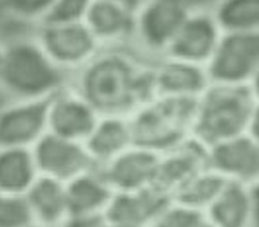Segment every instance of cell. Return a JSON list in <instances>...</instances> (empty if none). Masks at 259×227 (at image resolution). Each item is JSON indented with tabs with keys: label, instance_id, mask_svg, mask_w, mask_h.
Here are the masks:
<instances>
[{
	"label": "cell",
	"instance_id": "1",
	"mask_svg": "<svg viewBox=\"0 0 259 227\" xmlns=\"http://www.w3.org/2000/svg\"><path fill=\"white\" fill-rule=\"evenodd\" d=\"M153 63L133 46L102 49L71 85L101 116L129 117L154 98Z\"/></svg>",
	"mask_w": 259,
	"mask_h": 227
},
{
	"label": "cell",
	"instance_id": "2",
	"mask_svg": "<svg viewBox=\"0 0 259 227\" xmlns=\"http://www.w3.org/2000/svg\"><path fill=\"white\" fill-rule=\"evenodd\" d=\"M70 84L71 74L50 59L36 40L4 46L0 93L7 99H49Z\"/></svg>",
	"mask_w": 259,
	"mask_h": 227
},
{
	"label": "cell",
	"instance_id": "3",
	"mask_svg": "<svg viewBox=\"0 0 259 227\" xmlns=\"http://www.w3.org/2000/svg\"><path fill=\"white\" fill-rule=\"evenodd\" d=\"M255 103L248 86L210 84L196 99L192 138L208 149L247 134Z\"/></svg>",
	"mask_w": 259,
	"mask_h": 227
},
{
	"label": "cell",
	"instance_id": "4",
	"mask_svg": "<svg viewBox=\"0 0 259 227\" xmlns=\"http://www.w3.org/2000/svg\"><path fill=\"white\" fill-rule=\"evenodd\" d=\"M196 99L154 97L129 116L134 143L165 153L192 137Z\"/></svg>",
	"mask_w": 259,
	"mask_h": 227
},
{
	"label": "cell",
	"instance_id": "5",
	"mask_svg": "<svg viewBox=\"0 0 259 227\" xmlns=\"http://www.w3.org/2000/svg\"><path fill=\"white\" fill-rule=\"evenodd\" d=\"M194 9L187 0H144L136 13L133 48L148 60L160 59Z\"/></svg>",
	"mask_w": 259,
	"mask_h": 227
},
{
	"label": "cell",
	"instance_id": "6",
	"mask_svg": "<svg viewBox=\"0 0 259 227\" xmlns=\"http://www.w3.org/2000/svg\"><path fill=\"white\" fill-rule=\"evenodd\" d=\"M259 70V32H223L206 65L211 84L248 86Z\"/></svg>",
	"mask_w": 259,
	"mask_h": 227
},
{
	"label": "cell",
	"instance_id": "7",
	"mask_svg": "<svg viewBox=\"0 0 259 227\" xmlns=\"http://www.w3.org/2000/svg\"><path fill=\"white\" fill-rule=\"evenodd\" d=\"M35 40L50 59L71 77L102 50L84 23L40 24Z\"/></svg>",
	"mask_w": 259,
	"mask_h": 227
},
{
	"label": "cell",
	"instance_id": "8",
	"mask_svg": "<svg viewBox=\"0 0 259 227\" xmlns=\"http://www.w3.org/2000/svg\"><path fill=\"white\" fill-rule=\"evenodd\" d=\"M49 99H5L0 104V146L34 148L49 132Z\"/></svg>",
	"mask_w": 259,
	"mask_h": 227
},
{
	"label": "cell",
	"instance_id": "9",
	"mask_svg": "<svg viewBox=\"0 0 259 227\" xmlns=\"http://www.w3.org/2000/svg\"><path fill=\"white\" fill-rule=\"evenodd\" d=\"M222 34L210 9H194L174 36L164 56L206 68Z\"/></svg>",
	"mask_w": 259,
	"mask_h": 227
},
{
	"label": "cell",
	"instance_id": "10",
	"mask_svg": "<svg viewBox=\"0 0 259 227\" xmlns=\"http://www.w3.org/2000/svg\"><path fill=\"white\" fill-rule=\"evenodd\" d=\"M38 174L67 184L81 174L98 168L84 143L46 133L32 148Z\"/></svg>",
	"mask_w": 259,
	"mask_h": 227
},
{
	"label": "cell",
	"instance_id": "11",
	"mask_svg": "<svg viewBox=\"0 0 259 227\" xmlns=\"http://www.w3.org/2000/svg\"><path fill=\"white\" fill-rule=\"evenodd\" d=\"M101 115L72 85H67L49 99L48 129L66 139L84 143Z\"/></svg>",
	"mask_w": 259,
	"mask_h": 227
},
{
	"label": "cell",
	"instance_id": "12",
	"mask_svg": "<svg viewBox=\"0 0 259 227\" xmlns=\"http://www.w3.org/2000/svg\"><path fill=\"white\" fill-rule=\"evenodd\" d=\"M208 167L227 181L252 185L259 180V144L242 134L208 148Z\"/></svg>",
	"mask_w": 259,
	"mask_h": 227
},
{
	"label": "cell",
	"instance_id": "13",
	"mask_svg": "<svg viewBox=\"0 0 259 227\" xmlns=\"http://www.w3.org/2000/svg\"><path fill=\"white\" fill-rule=\"evenodd\" d=\"M160 153L134 144L99 169L114 193L134 192L155 185Z\"/></svg>",
	"mask_w": 259,
	"mask_h": 227
},
{
	"label": "cell",
	"instance_id": "14",
	"mask_svg": "<svg viewBox=\"0 0 259 227\" xmlns=\"http://www.w3.org/2000/svg\"><path fill=\"white\" fill-rule=\"evenodd\" d=\"M205 67L160 57L153 63L154 97L197 99L210 86Z\"/></svg>",
	"mask_w": 259,
	"mask_h": 227
},
{
	"label": "cell",
	"instance_id": "15",
	"mask_svg": "<svg viewBox=\"0 0 259 227\" xmlns=\"http://www.w3.org/2000/svg\"><path fill=\"white\" fill-rule=\"evenodd\" d=\"M208 168V149L190 137L160 154L155 185L170 198L192 176Z\"/></svg>",
	"mask_w": 259,
	"mask_h": 227
},
{
	"label": "cell",
	"instance_id": "16",
	"mask_svg": "<svg viewBox=\"0 0 259 227\" xmlns=\"http://www.w3.org/2000/svg\"><path fill=\"white\" fill-rule=\"evenodd\" d=\"M84 24L102 49L133 46L136 13L114 3L93 0Z\"/></svg>",
	"mask_w": 259,
	"mask_h": 227
},
{
	"label": "cell",
	"instance_id": "17",
	"mask_svg": "<svg viewBox=\"0 0 259 227\" xmlns=\"http://www.w3.org/2000/svg\"><path fill=\"white\" fill-rule=\"evenodd\" d=\"M170 200L171 198L156 186L114 193L106 218L123 226L149 227Z\"/></svg>",
	"mask_w": 259,
	"mask_h": 227
},
{
	"label": "cell",
	"instance_id": "18",
	"mask_svg": "<svg viewBox=\"0 0 259 227\" xmlns=\"http://www.w3.org/2000/svg\"><path fill=\"white\" fill-rule=\"evenodd\" d=\"M129 117L101 116L84 142L88 153L98 168L104 167L134 145Z\"/></svg>",
	"mask_w": 259,
	"mask_h": 227
},
{
	"label": "cell",
	"instance_id": "19",
	"mask_svg": "<svg viewBox=\"0 0 259 227\" xmlns=\"http://www.w3.org/2000/svg\"><path fill=\"white\" fill-rule=\"evenodd\" d=\"M30 217L34 222L60 227L70 215L66 184L38 176L24 195Z\"/></svg>",
	"mask_w": 259,
	"mask_h": 227
},
{
	"label": "cell",
	"instance_id": "20",
	"mask_svg": "<svg viewBox=\"0 0 259 227\" xmlns=\"http://www.w3.org/2000/svg\"><path fill=\"white\" fill-rule=\"evenodd\" d=\"M70 215L106 216L114 190L99 168H93L66 184Z\"/></svg>",
	"mask_w": 259,
	"mask_h": 227
},
{
	"label": "cell",
	"instance_id": "21",
	"mask_svg": "<svg viewBox=\"0 0 259 227\" xmlns=\"http://www.w3.org/2000/svg\"><path fill=\"white\" fill-rule=\"evenodd\" d=\"M203 214L213 227H252L249 185L227 181Z\"/></svg>",
	"mask_w": 259,
	"mask_h": 227
},
{
	"label": "cell",
	"instance_id": "22",
	"mask_svg": "<svg viewBox=\"0 0 259 227\" xmlns=\"http://www.w3.org/2000/svg\"><path fill=\"white\" fill-rule=\"evenodd\" d=\"M38 176L32 149L0 146V193L24 196Z\"/></svg>",
	"mask_w": 259,
	"mask_h": 227
},
{
	"label": "cell",
	"instance_id": "23",
	"mask_svg": "<svg viewBox=\"0 0 259 227\" xmlns=\"http://www.w3.org/2000/svg\"><path fill=\"white\" fill-rule=\"evenodd\" d=\"M210 10L223 32H259V0H216Z\"/></svg>",
	"mask_w": 259,
	"mask_h": 227
},
{
	"label": "cell",
	"instance_id": "24",
	"mask_svg": "<svg viewBox=\"0 0 259 227\" xmlns=\"http://www.w3.org/2000/svg\"><path fill=\"white\" fill-rule=\"evenodd\" d=\"M226 182L227 180L208 167L184 184L171 196V200L197 211L205 212Z\"/></svg>",
	"mask_w": 259,
	"mask_h": 227
},
{
	"label": "cell",
	"instance_id": "25",
	"mask_svg": "<svg viewBox=\"0 0 259 227\" xmlns=\"http://www.w3.org/2000/svg\"><path fill=\"white\" fill-rule=\"evenodd\" d=\"M205 214L170 200L149 227H195Z\"/></svg>",
	"mask_w": 259,
	"mask_h": 227
},
{
	"label": "cell",
	"instance_id": "26",
	"mask_svg": "<svg viewBox=\"0 0 259 227\" xmlns=\"http://www.w3.org/2000/svg\"><path fill=\"white\" fill-rule=\"evenodd\" d=\"M93 0H55L40 24L84 23Z\"/></svg>",
	"mask_w": 259,
	"mask_h": 227
},
{
	"label": "cell",
	"instance_id": "27",
	"mask_svg": "<svg viewBox=\"0 0 259 227\" xmlns=\"http://www.w3.org/2000/svg\"><path fill=\"white\" fill-rule=\"evenodd\" d=\"M31 222L24 196L0 193V227H23Z\"/></svg>",
	"mask_w": 259,
	"mask_h": 227
},
{
	"label": "cell",
	"instance_id": "28",
	"mask_svg": "<svg viewBox=\"0 0 259 227\" xmlns=\"http://www.w3.org/2000/svg\"><path fill=\"white\" fill-rule=\"evenodd\" d=\"M55 0H0V8L20 19L41 21L48 15Z\"/></svg>",
	"mask_w": 259,
	"mask_h": 227
},
{
	"label": "cell",
	"instance_id": "29",
	"mask_svg": "<svg viewBox=\"0 0 259 227\" xmlns=\"http://www.w3.org/2000/svg\"><path fill=\"white\" fill-rule=\"evenodd\" d=\"M106 222L102 215H68L60 227H103Z\"/></svg>",
	"mask_w": 259,
	"mask_h": 227
},
{
	"label": "cell",
	"instance_id": "30",
	"mask_svg": "<svg viewBox=\"0 0 259 227\" xmlns=\"http://www.w3.org/2000/svg\"><path fill=\"white\" fill-rule=\"evenodd\" d=\"M252 200V227H259V180L249 185Z\"/></svg>",
	"mask_w": 259,
	"mask_h": 227
},
{
	"label": "cell",
	"instance_id": "31",
	"mask_svg": "<svg viewBox=\"0 0 259 227\" xmlns=\"http://www.w3.org/2000/svg\"><path fill=\"white\" fill-rule=\"evenodd\" d=\"M247 134H249L259 144V101H257L254 109H253Z\"/></svg>",
	"mask_w": 259,
	"mask_h": 227
},
{
	"label": "cell",
	"instance_id": "32",
	"mask_svg": "<svg viewBox=\"0 0 259 227\" xmlns=\"http://www.w3.org/2000/svg\"><path fill=\"white\" fill-rule=\"evenodd\" d=\"M106 2L114 3V4H118L120 7H124L126 9L132 10V12L137 13V10L139 9L144 0H106Z\"/></svg>",
	"mask_w": 259,
	"mask_h": 227
},
{
	"label": "cell",
	"instance_id": "33",
	"mask_svg": "<svg viewBox=\"0 0 259 227\" xmlns=\"http://www.w3.org/2000/svg\"><path fill=\"white\" fill-rule=\"evenodd\" d=\"M249 88H250V91H252L253 95H254L255 99L259 101V70L257 73H255L254 79H253L252 82H250Z\"/></svg>",
	"mask_w": 259,
	"mask_h": 227
},
{
	"label": "cell",
	"instance_id": "34",
	"mask_svg": "<svg viewBox=\"0 0 259 227\" xmlns=\"http://www.w3.org/2000/svg\"><path fill=\"white\" fill-rule=\"evenodd\" d=\"M23 227H49V226L41 225V223H37V222H34V221H31V222L26 223V225L23 226Z\"/></svg>",
	"mask_w": 259,
	"mask_h": 227
},
{
	"label": "cell",
	"instance_id": "35",
	"mask_svg": "<svg viewBox=\"0 0 259 227\" xmlns=\"http://www.w3.org/2000/svg\"><path fill=\"white\" fill-rule=\"evenodd\" d=\"M103 227H128V226H123V225H118V223H113V222H109V221H107L106 225Z\"/></svg>",
	"mask_w": 259,
	"mask_h": 227
},
{
	"label": "cell",
	"instance_id": "36",
	"mask_svg": "<svg viewBox=\"0 0 259 227\" xmlns=\"http://www.w3.org/2000/svg\"><path fill=\"white\" fill-rule=\"evenodd\" d=\"M3 54H4V46L0 44V62H2V59H3Z\"/></svg>",
	"mask_w": 259,
	"mask_h": 227
}]
</instances>
